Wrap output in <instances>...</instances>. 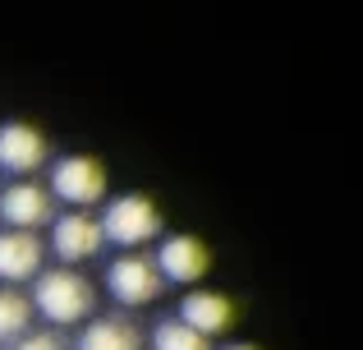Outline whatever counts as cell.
Listing matches in <instances>:
<instances>
[{
  "label": "cell",
  "instance_id": "7",
  "mask_svg": "<svg viewBox=\"0 0 363 350\" xmlns=\"http://www.w3.org/2000/svg\"><path fill=\"white\" fill-rule=\"evenodd\" d=\"M51 217H55V203L37 180H14V185L0 189V222L9 231H33L37 235V226H51Z\"/></svg>",
  "mask_w": 363,
  "mask_h": 350
},
{
  "label": "cell",
  "instance_id": "2",
  "mask_svg": "<svg viewBox=\"0 0 363 350\" xmlns=\"http://www.w3.org/2000/svg\"><path fill=\"white\" fill-rule=\"evenodd\" d=\"M97 226H101V240L116 244V249H124V253H138L143 244L161 240V212H157V203L143 198V194L111 198V203L101 207Z\"/></svg>",
  "mask_w": 363,
  "mask_h": 350
},
{
  "label": "cell",
  "instance_id": "9",
  "mask_svg": "<svg viewBox=\"0 0 363 350\" xmlns=\"http://www.w3.org/2000/svg\"><path fill=\"white\" fill-rule=\"evenodd\" d=\"M175 318L184 327H194L198 337L212 341V337H221L225 327L235 323V305L225 295H216V290H189V295L179 300V314Z\"/></svg>",
  "mask_w": 363,
  "mask_h": 350
},
{
  "label": "cell",
  "instance_id": "8",
  "mask_svg": "<svg viewBox=\"0 0 363 350\" xmlns=\"http://www.w3.org/2000/svg\"><path fill=\"white\" fill-rule=\"evenodd\" d=\"M46 166V138L23 120L0 125V171L9 175H33Z\"/></svg>",
  "mask_w": 363,
  "mask_h": 350
},
{
  "label": "cell",
  "instance_id": "14",
  "mask_svg": "<svg viewBox=\"0 0 363 350\" xmlns=\"http://www.w3.org/2000/svg\"><path fill=\"white\" fill-rule=\"evenodd\" d=\"M14 350H65V341L55 332H23Z\"/></svg>",
  "mask_w": 363,
  "mask_h": 350
},
{
  "label": "cell",
  "instance_id": "6",
  "mask_svg": "<svg viewBox=\"0 0 363 350\" xmlns=\"http://www.w3.org/2000/svg\"><path fill=\"white\" fill-rule=\"evenodd\" d=\"M101 226L92 212H60L51 217V253L60 258V268H74V263H88L101 253Z\"/></svg>",
  "mask_w": 363,
  "mask_h": 350
},
{
  "label": "cell",
  "instance_id": "1",
  "mask_svg": "<svg viewBox=\"0 0 363 350\" xmlns=\"http://www.w3.org/2000/svg\"><path fill=\"white\" fill-rule=\"evenodd\" d=\"M33 314H42L46 323L55 327H74V323H88L92 309H97V290L83 272L74 268H51V272H37L33 277Z\"/></svg>",
  "mask_w": 363,
  "mask_h": 350
},
{
  "label": "cell",
  "instance_id": "12",
  "mask_svg": "<svg viewBox=\"0 0 363 350\" xmlns=\"http://www.w3.org/2000/svg\"><path fill=\"white\" fill-rule=\"evenodd\" d=\"M33 323V305L14 286H0V341H18Z\"/></svg>",
  "mask_w": 363,
  "mask_h": 350
},
{
  "label": "cell",
  "instance_id": "5",
  "mask_svg": "<svg viewBox=\"0 0 363 350\" xmlns=\"http://www.w3.org/2000/svg\"><path fill=\"white\" fill-rule=\"evenodd\" d=\"M152 268L170 286H198L207 277V268H212V253H207V244L198 235H166L157 244V253H152Z\"/></svg>",
  "mask_w": 363,
  "mask_h": 350
},
{
  "label": "cell",
  "instance_id": "3",
  "mask_svg": "<svg viewBox=\"0 0 363 350\" xmlns=\"http://www.w3.org/2000/svg\"><path fill=\"white\" fill-rule=\"evenodd\" d=\"M46 194H51V203H65L69 212H88V207H97L106 198V166L83 153L60 157V162H51Z\"/></svg>",
  "mask_w": 363,
  "mask_h": 350
},
{
  "label": "cell",
  "instance_id": "15",
  "mask_svg": "<svg viewBox=\"0 0 363 350\" xmlns=\"http://www.w3.org/2000/svg\"><path fill=\"white\" fill-rule=\"evenodd\" d=\"M225 350H257V346H244V341H240V346H225Z\"/></svg>",
  "mask_w": 363,
  "mask_h": 350
},
{
  "label": "cell",
  "instance_id": "11",
  "mask_svg": "<svg viewBox=\"0 0 363 350\" xmlns=\"http://www.w3.org/2000/svg\"><path fill=\"white\" fill-rule=\"evenodd\" d=\"M74 350H143V332L120 314H106V318H88L79 332Z\"/></svg>",
  "mask_w": 363,
  "mask_h": 350
},
{
  "label": "cell",
  "instance_id": "10",
  "mask_svg": "<svg viewBox=\"0 0 363 350\" xmlns=\"http://www.w3.org/2000/svg\"><path fill=\"white\" fill-rule=\"evenodd\" d=\"M42 240L33 231H5L0 235V281L18 286V281H33L42 272Z\"/></svg>",
  "mask_w": 363,
  "mask_h": 350
},
{
  "label": "cell",
  "instance_id": "4",
  "mask_svg": "<svg viewBox=\"0 0 363 350\" xmlns=\"http://www.w3.org/2000/svg\"><path fill=\"white\" fill-rule=\"evenodd\" d=\"M166 290V281L157 277L147 253H120L116 263L106 268V295L124 309H143Z\"/></svg>",
  "mask_w": 363,
  "mask_h": 350
},
{
  "label": "cell",
  "instance_id": "13",
  "mask_svg": "<svg viewBox=\"0 0 363 350\" xmlns=\"http://www.w3.org/2000/svg\"><path fill=\"white\" fill-rule=\"evenodd\" d=\"M152 350H212V341L198 337L194 327H184L179 318H161L152 327Z\"/></svg>",
  "mask_w": 363,
  "mask_h": 350
}]
</instances>
